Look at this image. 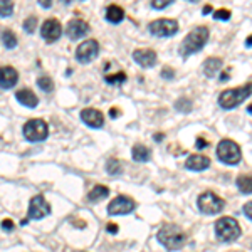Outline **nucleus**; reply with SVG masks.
Returning <instances> with one entry per match:
<instances>
[{"instance_id":"obj_1","label":"nucleus","mask_w":252,"mask_h":252,"mask_svg":"<svg viewBox=\"0 0 252 252\" xmlns=\"http://www.w3.org/2000/svg\"><path fill=\"white\" fill-rule=\"evenodd\" d=\"M157 239L160 241L161 246L168 251H180L189 241V235L182 227L175 225V223H165L160 227L157 234Z\"/></svg>"},{"instance_id":"obj_2","label":"nucleus","mask_w":252,"mask_h":252,"mask_svg":"<svg viewBox=\"0 0 252 252\" xmlns=\"http://www.w3.org/2000/svg\"><path fill=\"white\" fill-rule=\"evenodd\" d=\"M209 37H210V32L207 27H195L182 40L180 47H178V54L182 58H189V56L195 54V52L202 51L205 47V44L209 42Z\"/></svg>"},{"instance_id":"obj_3","label":"nucleus","mask_w":252,"mask_h":252,"mask_svg":"<svg viewBox=\"0 0 252 252\" xmlns=\"http://www.w3.org/2000/svg\"><path fill=\"white\" fill-rule=\"evenodd\" d=\"M249 96H252V83H246L239 88L225 89L219 96V106L222 109H234L235 106L242 104Z\"/></svg>"},{"instance_id":"obj_4","label":"nucleus","mask_w":252,"mask_h":252,"mask_svg":"<svg viewBox=\"0 0 252 252\" xmlns=\"http://www.w3.org/2000/svg\"><path fill=\"white\" fill-rule=\"evenodd\" d=\"M242 230L239 222L232 217H220L215 222V235L220 242H234L241 237Z\"/></svg>"},{"instance_id":"obj_5","label":"nucleus","mask_w":252,"mask_h":252,"mask_svg":"<svg viewBox=\"0 0 252 252\" xmlns=\"http://www.w3.org/2000/svg\"><path fill=\"white\" fill-rule=\"evenodd\" d=\"M217 158L223 165H239L242 160L241 146L235 143L234 140H222L217 145Z\"/></svg>"},{"instance_id":"obj_6","label":"nucleus","mask_w":252,"mask_h":252,"mask_svg":"<svg viewBox=\"0 0 252 252\" xmlns=\"http://www.w3.org/2000/svg\"><path fill=\"white\" fill-rule=\"evenodd\" d=\"M197 205H198V210H200L202 214L215 215V214L222 212L223 207H225V202H223V198L219 197L217 193H214L209 190V192H204L200 197H198Z\"/></svg>"},{"instance_id":"obj_7","label":"nucleus","mask_w":252,"mask_h":252,"mask_svg":"<svg viewBox=\"0 0 252 252\" xmlns=\"http://www.w3.org/2000/svg\"><path fill=\"white\" fill-rule=\"evenodd\" d=\"M47 123L42 120H31L24 125V136H26L27 141H32V143L44 141L47 138Z\"/></svg>"},{"instance_id":"obj_8","label":"nucleus","mask_w":252,"mask_h":252,"mask_svg":"<svg viewBox=\"0 0 252 252\" xmlns=\"http://www.w3.org/2000/svg\"><path fill=\"white\" fill-rule=\"evenodd\" d=\"M148 31L157 37H172L178 32V22L173 19H157L148 24Z\"/></svg>"},{"instance_id":"obj_9","label":"nucleus","mask_w":252,"mask_h":252,"mask_svg":"<svg viewBox=\"0 0 252 252\" xmlns=\"http://www.w3.org/2000/svg\"><path fill=\"white\" fill-rule=\"evenodd\" d=\"M97 54H99V44H97V40L94 39L81 42L78 49H76V59H78L81 64L91 63L93 59L97 58Z\"/></svg>"},{"instance_id":"obj_10","label":"nucleus","mask_w":252,"mask_h":252,"mask_svg":"<svg viewBox=\"0 0 252 252\" xmlns=\"http://www.w3.org/2000/svg\"><path fill=\"white\" fill-rule=\"evenodd\" d=\"M51 214V205L47 204V200L42 197V195H35V197L31 198L29 204V214H27V220H39V219H44Z\"/></svg>"},{"instance_id":"obj_11","label":"nucleus","mask_w":252,"mask_h":252,"mask_svg":"<svg viewBox=\"0 0 252 252\" xmlns=\"http://www.w3.org/2000/svg\"><path fill=\"white\" fill-rule=\"evenodd\" d=\"M135 200L126 195H118L115 200L108 205V214L109 215H126V214H131L135 210Z\"/></svg>"},{"instance_id":"obj_12","label":"nucleus","mask_w":252,"mask_h":252,"mask_svg":"<svg viewBox=\"0 0 252 252\" xmlns=\"http://www.w3.org/2000/svg\"><path fill=\"white\" fill-rule=\"evenodd\" d=\"M40 35L46 42H56L63 35V27L56 19H47L40 27Z\"/></svg>"},{"instance_id":"obj_13","label":"nucleus","mask_w":252,"mask_h":252,"mask_svg":"<svg viewBox=\"0 0 252 252\" xmlns=\"http://www.w3.org/2000/svg\"><path fill=\"white\" fill-rule=\"evenodd\" d=\"M81 120L83 123H86L91 128H101L104 125V116L99 109H93V108H86L81 111Z\"/></svg>"},{"instance_id":"obj_14","label":"nucleus","mask_w":252,"mask_h":252,"mask_svg":"<svg viewBox=\"0 0 252 252\" xmlns=\"http://www.w3.org/2000/svg\"><path fill=\"white\" fill-rule=\"evenodd\" d=\"M133 59L141 67H153L157 64V52L152 49H136L133 52Z\"/></svg>"},{"instance_id":"obj_15","label":"nucleus","mask_w":252,"mask_h":252,"mask_svg":"<svg viewBox=\"0 0 252 252\" xmlns=\"http://www.w3.org/2000/svg\"><path fill=\"white\" fill-rule=\"evenodd\" d=\"M88 32H89L88 22H84V20H81V19H72L71 22L67 24V35H69V39H72V40L84 37Z\"/></svg>"},{"instance_id":"obj_16","label":"nucleus","mask_w":252,"mask_h":252,"mask_svg":"<svg viewBox=\"0 0 252 252\" xmlns=\"http://www.w3.org/2000/svg\"><path fill=\"white\" fill-rule=\"evenodd\" d=\"M19 81V72L10 66H3L0 67V88L3 89H10L17 84Z\"/></svg>"},{"instance_id":"obj_17","label":"nucleus","mask_w":252,"mask_h":252,"mask_svg":"<svg viewBox=\"0 0 252 252\" xmlns=\"http://www.w3.org/2000/svg\"><path fill=\"white\" fill-rule=\"evenodd\" d=\"M210 166V158L205 155H190L185 161V168L192 172H204Z\"/></svg>"},{"instance_id":"obj_18","label":"nucleus","mask_w":252,"mask_h":252,"mask_svg":"<svg viewBox=\"0 0 252 252\" xmlns=\"http://www.w3.org/2000/svg\"><path fill=\"white\" fill-rule=\"evenodd\" d=\"M222 64H223V61L220 58H209L204 63L202 71H204V74L207 78H215V76L222 71Z\"/></svg>"},{"instance_id":"obj_19","label":"nucleus","mask_w":252,"mask_h":252,"mask_svg":"<svg viewBox=\"0 0 252 252\" xmlns=\"http://www.w3.org/2000/svg\"><path fill=\"white\" fill-rule=\"evenodd\" d=\"M15 97L20 104L27 108H35L39 104V97L31 91V89H20V91L15 93Z\"/></svg>"},{"instance_id":"obj_20","label":"nucleus","mask_w":252,"mask_h":252,"mask_svg":"<svg viewBox=\"0 0 252 252\" xmlns=\"http://www.w3.org/2000/svg\"><path fill=\"white\" fill-rule=\"evenodd\" d=\"M131 157L138 163H145V161H148L152 158V152L145 145H135L131 150Z\"/></svg>"},{"instance_id":"obj_21","label":"nucleus","mask_w":252,"mask_h":252,"mask_svg":"<svg viewBox=\"0 0 252 252\" xmlns=\"http://www.w3.org/2000/svg\"><path fill=\"white\" fill-rule=\"evenodd\" d=\"M125 19V10L120 5H109L106 9V20H109L111 24H120Z\"/></svg>"},{"instance_id":"obj_22","label":"nucleus","mask_w":252,"mask_h":252,"mask_svg":"<svg viewBox=\"0 0 252 252\" xmlns=\"http://www.w3.org/2000/svg\"><path fill=\"white\" fill-rule=\"evenodd\" d=\"M237 189L239 192L244 193V195H249L252 193V177L251 175H241V177H237Z\"/></svg>"},{"instance_id":"obj_23","label":"nucleus","mask_w":252,"mask_h":252,"mask_svg":"<svg viewBox=\"0 0 252 252\" xmlns=\"http://www.w3.org/2000/svg\"><path fill=\"white\" fill-rule=\"evenodd\" d=\"M108 195H109V189H108V187L96 185L94 189H93L91 192L88 193V198L91 202H99V200H103V198H106Z\"/></svg>"},{"instance_id":"obj_24","label":"nucleus","mask_w":252,"mask_h":252,"mask_svg":"<svg viewBox=\"0 0 252 252\" xmlns=\"http://www.w3.org/2000/svg\"><path fill=\"white\" fill-rule=\"evenodd\" d=\"M2 42L7 49H14L15 46H17V37H15L12 31L5 29L2 32Z\"/></svg>"},{"instance_id":"obj_25","label":"nucleus","mask_w":252,"mask_h":252,"mask_svg":"<svg viewBox=\"0 0 252 252\" xmlns=\"http://www.w3.org/2000/svg\"><path fill=\"white\" fill-rule=\"evenodd\" d=\"M175 109H178L180 113H190L192 111V101L189 97H180L175 101Z\"/></svg>"},{"instance_id":"obj_26","label":"nucleus","mask_w":252,"mask_h":252,"mask_svg":"<svg viewBox=\"0 0 252 252\" xmlns=\"http://www.w3.org/2000/svg\"><path fill=\"white\" fill-rule=\"evenodd\" d=\"M121 161L120 160H116V158H111V160H108V163H106V172L109 175H120L121 173Z\"/></svg>"},{"instance_id":"obj_27","label":"nucleus","mask_w":252,"mask_h":252,"mask_svg":"<svg viewBox=\"0 0 252 252\" xmlns=\"http://www.w3.org/2000/svg\"><path fill=\"white\" fill-rule=\"evenodd\" d=\"M14 12V2L10 0H0V17H9Z\"/></svg>"},{"instance_id":"obj_28","label":"nucleus","mask_w":252,"mask_h":252,"mask_svg":"<svg viewBox=\"0 0 252 252\" xmlns=\"http://www.w3.org/2000/svg\"><path fill=\"white\" fill-rule=\"evenodd\" d=\"M37 84H39V88L46 93H51L52 89H54V83H52V79L49 78V76H42V78H39Z\"/></svg>"},{"instance_id":"obj_29","label":"nucleus","mask_w":252,"mask_h":252,"mask_svg":"<svg viewBox=\"0 0 252 252\" xmlns=\"http://www.w3.org/2000/svg\"><path fill=\"white\" fill-rule=\"evenodd\" d=\"M104 81H106L108 84H121L126 81V74L125 72H116V74H109L104 78Z\"/></svg>"},{"instance_id":"obj_30","label":"nucleus","mask_w":252,"mask_h":252,"mask_svg":"<svg viewBox=\"0 0 252 252\" xmlns=\"http://www.w3.org/2000/svg\"><path fill=\"white\" fill-rule=\"evenodd\" d=\"M230 10L227 9H219V10H214V19L215 20H230Z\"/></svg>"},{"instance_id":"obj_31","label":"nucleus","mask_w":252,"mask_h":252,"mask_svg":"<svg viewBox=\"0 0 252 252\" xmlns=\"http://www.w3.org/2000/svg\"><path fill=\"white\" fill-rule=\"evenodd\" d=\"M35 26H37V19H35L34 15L24 22V29H26V32H29V34H32V32L35 31Z\"/></svg>"},{"instance_id":"obj_32","label":"nucleus","mask_w":252,"mask_h":252,"mask_svg":"<svg viewBox=\"0 0 252 252\" xmlns=\"http://www.w3.org/2000/svg\"><path fill=\"white\" fill-rule=\"evenodd\" d=\"M170 3H172V0H153L152 2V7L153 9H165V7H168Z\"/></svg>"},{"instance_id":"obj_33","label":"nucleus","mask_w":252,"mask_h":252,"mask_svg":"<svg viewBox=\"0 0 252 252\" xmlns=\"http://www.w3.org/2000/svg\"><path fill=\"white\" fill-rule=\"evenodd\" d=\"M161 78H163V79H173L175 78V71L172 67H163V69H161Z\"/></svg>"},{"instance_id":"obj_34","label":"nucleus","mask_w":252,"mask_h":252,"mask_svg":"<svg viewBox=\"0 0 252 252\" xmlns=\"http://www.w3.org/2000/svg\"><path fill=\"white\" fill-rule=\"evenodd\" d=\"M242 210H244V215H246L249 220H252V202H247Z\"/></svg>"},{"instance_id":"obj_35","label":"nucleus","mask_w":252,"mask_h":252,"mask_svg":"<svg viewBox=\"0 0 252 252\" xmlns=\"http://www.w3.org/2000/svg\"><path fill=\"white\" fill-rule=\"evenodd\" d=\"M207 145H209V143H207V140H204V138H197V143H195V146H197V150L205 148Z\"/></svg>"},{"instance_id":"obj_36","label":"nucleus","mask_w":252,"mask_h":252,"mask_svg":"<svg viewBox=\"0 0 252 252\" xmlns=\"http://www.w3.org/2000/svg\"><path fill=\"white\" fill-rule=\"evenodd\" d=\"M2 227H3L5 230H12V229H14V222L7 219V220H3V222H2Z\"/></svg>"},{"instance_id":"obj_37","label":"nucleus","mask_w":252,"mask_h":252,"mask_svg":"<svg viewBox=\"0 0 252 252\" xmlns=\"http://www.w3.org/2000/svg\"><path fill=\"white\" fill-rule=\"evenodd\" d=\"M106 229H108L111 234H116V232H118V225H116V223H108Z\"/></svg>"},{"instance_id":"obj_38","label":"nucleus","mask_w":252,"mask_h":252,"mask_svg":"<svg viewBox=\"0 0 252 252\" xmlns=\"http://www.w3.org/2000/svg\"><path fill=\"white\" fill-rule=\"evenodd\" d=\"M153 140H155V141H161V140H163V133H157Z\"/></svg>"},{"instance_id":"obj_39","label":"nucleus","mask_w":252,"mask_h":252,"mask_svg":"<svg viewBox=\"0 0 252 252\" xmlns=\"http://www.w3.org/2000/svg\"><path fill=\"white\" fill-rule=\"evenodd\" d=\"M246 46H247V47H252V34L246 39Z\"/></svg>"},{"instance_id":"obj_40","label":"nucleus","mask_w":252,"mask_h":252,"mask_svg":"<svg viewBox=\"0 0 252 252\" xmlns=\"http://www.w3.org/2000/svg\"><path fill=\"white\" fill-rule=\"evenodd\" d=\"M210 10H212V7H210V5H205L204 7V14H209Z\"/></svg>"},{"instance_id":"obj_41","label":"nucleus","mask_w":252,"mask_h":252,"mask_svg":"<svg viewBox=\"0 0 252 252\" xmlns=\"http://www.w3.org/2000/svg\"><path fill=\"white\" fill-rule=\"evenodd\" d=\"M111 116H113V118H116V116H118V111H116V108H111Z\"/></svg>"},{"instance_id":"obj_42","label":"nucleus","mask_w":252,"mask_h":252,"mask_svg":"<svg viewBox=\"0 0 252 252\" xmlns=\"http://www.w3.org/2000/svg\"><path fill=\"white\" fill-rule=\"evenodd\" d=\"M40 3H42V7H51V3L49 2H40Z\"/></svg>"},{"instance_id":"obj_43","label":"nucleus","mask_w":252,"mask_h":252,"mask_svg":"<svg viewBox=\"0 0 252 252\" xmlns=\"http://www.w3.org/2000/svg\"><path fill=\"white\" fill-rule=\"evenodd\" d=\"M247 113H249V115H252V104H249V108H247Z\"/></svg>"},{"instance_id":"obj_44","label":"nucleus","mask_w":252,"mask_h":252,"mask_svg":"<svg viewBox=\"0 0 252 252\" xmlns=\"http://www.w3.org/2000/svg\"><path fill=\"white\" fill-rule=\"evenodd\" d=\"M76 252H83V251H76Z\"/></svg>"}]
</instances>
